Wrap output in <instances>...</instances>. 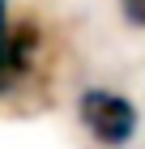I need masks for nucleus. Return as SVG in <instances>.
Listing matches in <instances>:
<instances>
[{"instance_id":"f257e3e1","label":"nucleus","mask_w":145,"mask_h":149,"mask_svg":"<svg viewBox=\"0 0 145 149\" xmlns=\"http://www.w3.org/2000/svg\"><path fill=\"white\" fill-rule=\"evenodd\" d=\"M77 119L85 124V132L98 141L102 149H124L137 136L141 128V115H137L132 98L128 94H115L107 85H90L77 98Z\"/></svg>"},{"instance_id":"7ed1b4c3","label":"nucleus","mask_w":145,"mask_h":149,"mask_svg":"<svg viewBox=\"0 0 145 149\" xmlns=\"http://www.w3.org/2000/svg\"><path fill=\"white\" fill-rule=\"evenodd\" d=\"M4 30H9V4L0 0V34H4Z\"/></svg>"},{"instance_id":"f03ea898","label":"nucleus","mask_w":145,"mask_h":149,"mask_svg":"<svg viewBox=\"0 0 145 149\" xmlns=\"http://www.w3.org/2000/svg\"><path fill=\"white\" fill-rule=\"evenodd\" d=\"M120 4H124V17L132 26H145V0H120Z\"/></svg>"}]
</instances>
